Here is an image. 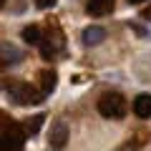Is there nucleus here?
I'll list each match as a JSON object with an SVG mask.
<instances>
[{
	"mask_svg": "<svg viewBox=\"0 0 151 151\" xmlns=\"http://www.w3.org/2000/svg\"><path fill=\"white\" fill-rule=\"evenodd\" d=\"M141 18H144V20H149V23H151V8H144V10H141Z\"/></svg>",
	"mask_w": 151,
	"mask_h": 151,
	"instance_id": "obj_15",
	"label": "nucleus"
},
{
	"mask_svg": "<svg viewBox=\"0 0 151 151\" xmlns=\"http://www.w3.org/2000/svg\"><path fill=\"white\" fill-rule=\"evenodd\" d=\"M98 113L106 116V119H124L126 113H129V101L116 91L103 93L98 98Z\"/></svg>",
	"mask_w": 151,
	"mask_h": 151,
	"instance_id": "obj_2",
	"label": "nucleus"
},
{
	"mask_svg": "<svg viewBox=\"0 0 151 151\" xmlns=\"http://www.w3.org/2000/svg\"><path fill=\"white\" fill-rule=\"evenodd\" d=\"M83 43L86 45H98V43H103L106 40V30H103L101 25H88L86 30H83Z\"/></svg>",
	"mask_w": 151,
	"mask_h": 151,
	"instance_id": "obj_8",
	"label": "nucleus"
},
{
	"mask_svg": "<svg viewBox=\"0 0 151 151\" xmlns=\"http://www.w3.org/2000/svg\"><path fill=\"white\" fill-rule=\"evenodd\" d=\"M25 131H23V124H10L3 129V151H23V144H25Z\"/></svg>",
	"mask_w": 151,
	"mask_h": 151,
	"instance_id": "obj_3",
	"label": "nucleus"
},
{
	"mask_svg": "<svg viewBox=\"0 0 151 151\" xmlns=\"http://www.w3.org/2000/svg\"><path fill=\"white\" fill-rule=\"evenodd\" d=\"M48 141H50L53 149H63L65 146V141H68V126H65V121H55V124L50 126Z\"/></svg>",
	"mask_w": 151,
	"mask_h": 151,
	"instance_id": "obj_4",
	"label": "nucleus"
},
{
	"mask_svg": "<svg viewBox=\"0 0 151 151\" xmlns=\"http://www.w3.org/2000/svg\"><path fill=\"white\" fill-rule=\"evenodd\" d=\"M5 93H8V98H10L13 103H18V106L40 103V101L45 98L43 91L33 88L30 83H25V81H10V83H5Z\"/></svg>",
	"mask_w": 151,
	"mask_h": 151,
	"instance_id": "obj_1",
	"label": "nucleus"
},
{
	"mask_svg": "<svg viewBox=\"0 0 151 151\" xmlns=\"http://www.w3.org/2000/svg\"><path fill=\"white\" fill-rule=\"evenodd\" d=\"M23 40H25L28 45H40V43H43V33H40V28H38V25H25V28H23Z\"/></svg>",
	"mask_w": 151,
	"mask_h": 151,
	"instance_id": "obj_10",
	"label": "nucleus"
},
{
	"mask_svg": "<svg viewBox=\"0 0 151 151\" xmlns=\"http://www.w3.org/2000/svg\"><path fill=\"white\" fill-rule=\"evenodd\" d=\"M131 108L139 119H151V93H139L131 103Z\"/></svg>",
	"mask_w": 151,
	"mask_h": 151,
	"instance_id": "obj_5",
	"label": "nucleus"
},
{
	"mask_svg": "<svg viewBox=\"0 0 151 151\" xmlns=\"http://www.w3.org/2000/svg\"><path fill=\"white\" fill-rule=\"evenodd\" d=\"M55 70H50V68H45V70H40V91H43V96H48L50 91L55 88Z\"/></svg>",
	"mask_w": 151,
	"mask_h": 151,
	"instance_id": "obj_11",
	"label": "nucleus"
},
{
	"mask_svg": "<svg viewBox=\"0 0 151 151\" xmlns=\"http://www.w3.org/2000/svg\"><path fill=\"white\" fill-rule=\"evenodd\" d=\"M45 116L43 113H38V116H30V119L23 121V131H25V136H35L38 131H40V126H43Z\"/></svg>",
	"mask_w": 151,
	"mask_h": 151,
	"instance_id": "obj_12",
	"label": "nucleus"
},
{
	"mask_svg": "<svg viewBox=\"0 0 151 151\" xmlns=\"http://www.w3.org/2000/svg\"><path fill=\"white\" fill-rule=\"evenodd\" d=\"M55 3H58V0H35V8H40V10H50V8H55Z\"/></svg>",
	"mask_w": 151,
	"mask_h": 151,
	"instance_id": "obj_14",
	"label": "nucleus"
},
{
	"mask_svg": "<svg viewBox=\"0 0 151 151\" xmlns=\"http://www.w3.org/2000/svg\"><path fill=\"white\" fill-rule=\"evenodd\" d=\"M0 3H3V5H5V0H0Z\"/></svg>",
	"mask_w": 151,
	"mask_h": 151,
	"instance_id": "obj_17",
	"label": "nucleus"
},
{
	"mask_svg": "<svg viewBox=\"0 0 151 151\" xmlns=\"http://www.w3.org/2000/svg\"><path fill=\"white\" fill-rule=\"evenodd\" d=\"M113 10V0H88L86 3V13L93 18H103Z\"/></svg>",
	"mask_w": 151,
	"mask_h": 151,
	"instance_id": "obj_6",
	"label": "nucleus"
},
{
	"mask_svg": "<svg viewBox=\"0 0 151 151\" xmlns=\"http://www.w3.org/2000/svg\"><path fill=\"white\" fill-rule=\"evenodd\" d=\"M131 5H141V3H146V0H129Z\"/></svg>",
	"mask_w": 151,
	"mask_h": 151,
	"instance_id": "obj_16",
	"label": "nucleus"
},
{
	"mask_svg": "<svg viewBox=\"0 0 151 151\" xmlns=\"http://www.w3.org/2000/svg\"><path fill=\"white\" fill-rule=\"evenodd\" d=\"M0 58H3V65H15L18 60L23 58V53L10 43V40H3V43H0Z\"/></svg>",
	"mask_w": 151,
	"mask_h": 151,
	"instance_id": "obj_7",
	"label": "nucleus"
},
{
	"mask_svg": "<svg viewBox=\"0 0 151 151\" xmlns=\"http://www.w3.org/2000/svg\"><path fill=\"white\" fill-rule=\"evenodd\" d=\"M58 45H60V40L55 35H50V33H48V35H43V43H40V53H43V58L50 60L55 53H58Z\"/></svg>",
	"mask_w": 151,
	"mask_h": 151,
	"instance_id": "obj_9",
	"label": "nucleus"
},
{
	"mask_svg": "<svg viewBox=\"0 0 151 151\" xmlns=\"http://www.w3.org/2000/svg\"><path fill=\"white\" fill-rule=\"evenodd\" d=\"M113 151H139V141H126V144H121L119 149Z\"/></svg>",
	"mask_w": 151,
	"mask_h": 151,
	"instance_id": "obj_13",
	"label": "nucleus"
}]
</instances>
